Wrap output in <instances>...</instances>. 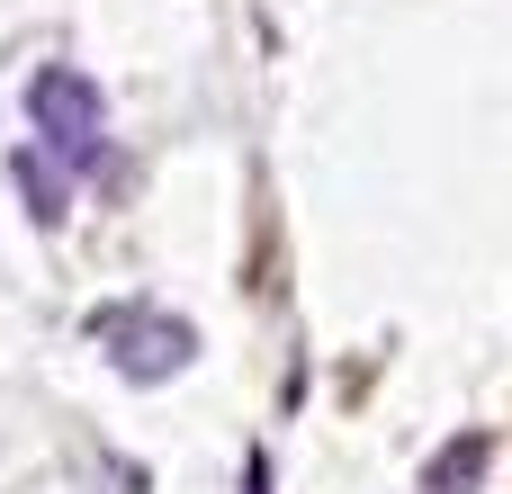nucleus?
I'll return each instance as SVG.
<instances>
[{
  "instance_id": "f257e3e1",
  "label": "nucleus",
  "mask_w": 512,
  "mask_h": 494,
  "mask_svg": "<svg viewBox=\"0 0 512 494\" xmlns=\"http://www.w3.org/2000/svg\"><path fill=\"white\" fill-rule=\"evenodd\" d=\"M27 126H36V153L63 180L108 171V99L81 63H36L27 72Z\"/></svg>"
},
{
  "instance_id": "f03ea898",
  "label": "nucleus",
  "mask_w": 512,
  "mask_h": 494,
  "mask_svg": "<svg viewBox=\"0 0 512 494\" xmlns=\"http://www.w3.org/2000/svg\"><path fill=\"white\" fill-rule=\"evenodd\" d=\"M90 342H99V351H108V369H117V378H135V387H171V378L198 360V324H189V315H171V306H153V297L90 306Z\"/></svg>"
},
{
  "instance_id": "7ed1b4c3",
  "label": "nucleus",
  "mask_w": 512,
  "mask_h": 494,
  "mask_svg": "<svg viewBox=\"0 0 512 494\" xmlns=\"http://www.w3.org/2000/svg\"><path fill=\"white\" fill-rule=\"evenodd\" d=\"M486 468H495V441H486V432H459V441H441V450L423 459L414 494H477Z\"/></svg>"
},
{
  "instance_id": "20e7f679",
  "label": "nucleus",
  "mask_w": 512,
  "mask_h": 494,
  "mask_svg": "<svg viewBox=\"0 0 512 494\" xmlns=\"http://www.w3.org/2000/svg\"><path fill=\"white\" fill-rule=\"evenodd\" d=\"M9 180H18V198H27V216L54 234V225H63V198H72V180H63L36 144H18V153H9Z\"/></svg>"
},
{
  "instance_id": "39448f33",
  "label": "nucleus",
  "mask_w": 512,
  "mask_h": 494,
  "mask_svg": "<svg viewBox=\"0 0 512 494\" xmlns=\"http://www.w3.org/2000/svg\"><path fill=\"white\" fill-rule=\"evenodd\" d=\"M144 486H153V477H144L135 459H108V468H99V494H144Z\"/></svg>"
},
{
  "instance_id": "423d86ee",
  "label": "nucleus",
  "mask_w": 512,
  "mask_h": 494,
  "mask_svg": "<svg viewBox=\"0 0 512 494\" xmlns=\"http://www.w3.org/2000/svg\"><path fill=\"white\" fill-rule=\"evenodd\" d=\"M279 486V477H270V450H252V459H243V494H270Z\"/></svg>"
}]
</instances>
